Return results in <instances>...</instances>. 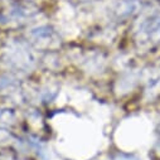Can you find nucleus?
Returning <instances> with one entry per match:
<instances>
[{"mask_svg": "<svg viewBox=\"0 0 160 160\" xmlns=\"http://www.w3.org/2000/svg\"><path fill=\"white\" fill-rule=\"evenodd\" d=\"M140 34L144 37V42L159 43L160 42V15L151 17L142 23Z\"/></svg>", "mask_w": 160, "mask_h": 160, "instance_id": "1", "label": "nucleus"}]
</instances>
